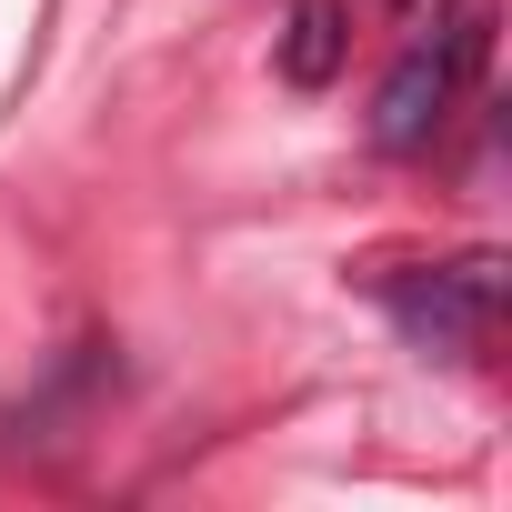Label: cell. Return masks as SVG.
Listing matches in <instances>:
<instances>
[{
    "label": "cell",
    "mask_w": 512,
    "mask_h": 512,
    "mask_svg": "<svg viewBox=\"0 0 512 512\" xmlns=\"http://www.w3.org/2000/svg\"><path fill=\"white\" fill-rule=\"evenodd\" d=\"M352 51V21H342V0H292V21H282V81L292 91H322Z\"/></svg>",
    "instance_id": "3957f363"
},
{
    "label": "cell",
    "mask_w": 512,
    "mask_h": 512,
    "mask_svg": "<svg viewBox=\"0 0 512 512\" xmlns=\"http://www.w3.org/2000/svg\"><path fill=\"white\" fill-rule=\"evenodd\" d=\"M382 312L442 352V362H482L492 332H502V262L492 251H462V262H422V272H392L382 282Z\"/></svg>",
    "instance_id": "7a4b0ae2"
},
{
    "label": "cell",
    "mask_w": 512,
    "mask_h": 512,
    "mask_svg": "<svg viewBox=\"0 0 512 512\" xmlns=\"http://www.w3.org/2000/svg\"><path fill=\"white\" fill-rule=\"evenodd\" d=\"M482 51H492L482 0H452V11L392 61V81H382V101H372V141H382V151H422V141L452 121V101H462V81L482 71Z\"/></svg>",
    "instance_id": "6da1fadb"
}]
</instances>
